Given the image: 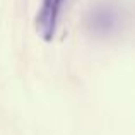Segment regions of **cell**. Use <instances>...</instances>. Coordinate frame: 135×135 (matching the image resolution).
Masks as SVG:
<instances>
[{
	"label": "cell",
	"mask_w": 135,
	"mask_h": 135,
	"mask_svg": "<svg viewBox=\"0 0 135 135\" xmlns=\"http://www.w3.org/2000/svg\"><path fill=\"white\" fill-rule=\"evenodd\" d=\"M65 2L67 0H41L36 14V29L45 41H51L55 38Z\"/></svg>",
	"instance_id": "7a4b0ae2"
},
{
	"label": "cell",
	"mask_w": 135,
	"mask_h": 135,
	"mask_svg": "<svg viewBox=\"0 0 135 135\" xmlns=\"http://www.w3.org/2000/svg\"><path fill=\"white\" fill-rule=\"evenodd\" d=\"M127 16L116 0H99L86 16V27L96 38H113L122 33Z\"/></svg>",
	"instance_id": "6da1fadb"
}]
</instances>
